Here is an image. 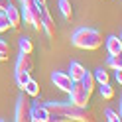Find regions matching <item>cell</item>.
<instances>
[{"instance_id": "cell-7", "label": "cell", "mask_w": 122, "mask_h": 122, "mask_svg": "<svg viewBox=\"0 0 122 122\" xmlns=\"http://www.w3.org/2000/svg\"><path fill=\"white\" fill-rule=\"evenodd\" d=\"M51 81L55 83V87H57V89L65 91V93H69V91H71V87H73V79H71L67 73H63V71H53Z\"/></svg>"}, {"instance_id": "cell-12", "label": "cell", "mask_w": 122, "mask_h": 122, "mask_svg": "<svg viewBox=\"0 0 122 122\" xmlns=\"http://www.w3.org/2000/svg\"><path fill=\"white\" fill-rule=\"evenodd\" d=\"M22 91H24V93H26L28 97H40V93H41L40 83H37V81H34L32 77L28 79V83L24 85V89H22Z\"/></svg>"}, {"instance_id": "cell-14", "label": "cell", "mask_w": 122, "mask_h": 122, "mask_svg": "<svg viewBox=\"0 0 122 122\" xmlns=\"http://www.w3.org/2000/svg\"><path fill=\"white\" fill-rule=\"evenodd\" d=\"M81 85L85 87V91H87L89 95H93V91L97 87V81H95V77H93V73H91V71H85V75H83V79H81Z\"/></svg>"}, {"instance_id": "cell-4", "label": "cell", "mask_w": 122, "mask_h": 122, "mask_svg": "<svg viewBox=\"0 0 122 122\" xmlns=\"http://www.w3.org/2000/svg\"><path fill=\"white\" fill-rule=\"evenodd\" d=\"M69 97H71V104H77V106H87L91 102V95L85 91V87L81 85V81H75L73 87L69 91Z\"/></svg>"}, {"instance_id": "cell-22", "label": "cell", "mask_w": 122, "mask_h": 122, "mask_svg": "<svg viewBox=\"0 0 122 122\" xmlns=\"http://www.w3.org/2000/svg\"><path fill=\"white\" fill-rule=\"evenodd\" d=\"M104 116H106V120H108V122H120V114H118V112H114L112 108L104 110Z\"/></svg>"}, {"instance_id": "cell-23", "label": "cell", "mask_w": 122, "mask_h": 122, "mask_svg": "<svg viewBox=\"0 0 122 122\" xmlns=\"http://www.w3.org/2000/svg\"><path fill=\"white\" fill-rule=\"evenodd\" d=\"M8 49H10L8 43H6L4 40H0V53H8Z\"/></svg>"}, {"instance_id": "cell-19", "label": "cell", "mask_w": 122, "mask_h": 122, "mask_svg": "<svg viewBox=\"0 0 122 122\" xmlns=\"http://www.w3.org/2000/svg\"><path fill=\"white\" fill-rule=\"evenodd\" d=\"M93 77H95V81L98 83V85H102V83H108V73H106L102 67H101V69H97V71L93 73Z\"/></svg>"}, {"instance_id": "cell-18", "label": "cell", "mask_w": 122, "mask_h": 122, "mask_svg": "<svg viewBox=\"0 0 122 122\" xmlns=\"http://www.w3.org/2000/svg\"><path fill=\"white\" fill-rule=\"evenodd\" d=\"M101 97L104 98V101H112L114 98V89L108 85V83H102L101 85Z\"/></svg>"}, {"instance_id": "cell-8", "label": "cell", "mask_w": 122, "mask_h": 122, "mask_svg": "<svg viewBox=\"0 0 122 122\" xmlns=\"http://www.w3.org/2000/svg\"><path fill=\"white\" fill-rule=\"evenodd\" d=\"M49 118H51V114L43 104H32L30 120H34V122H49Z\"/></svg>"}, {"instance_id": "cell-25", "label": "cell", "mask_w": 122, "mask_h": 122, "mask_svg": "<svg viewBox=\"0 0 122 122\" xmlns=\"http://www.w3.org/2000/svg\"><path fill=\"white\" fill-rule=\"evenodd\" d=\"M122 69H116V81H118V85H120V83H122V73H120Z\"/></svg>"}, {"instance_id": "cell-1", "label": "cell", "mask_w": 122, "mask_h": 122, "mask_svg": "<svg viewBox=\"0 0 122 122\" xmlns=\"http://www.w3.org/2000/svg\"><path fill=\"white\" fill-rule=\"evenodd\" d=\"M71 43L79 49H85V51H95L102 45V34L98 30L93 28H81L73 34V40Z\"/></svg>"}, {"instance_id": "cell-21", "label": "cell", "mask_w": 122, "mask_h": 122, "mask_svg": "<svg viewBox=\"0 0 122 122\" xmlns=\"http://www.w3.org/2000/svg\"><path fill=\"white\" fill-rule=\"evenodd\" d=\"M8 30H10V22H8V18H6V12L0 10V34L8 32Z\"/></svg>"}, {"instance_id": "cell-29", "label": "cell", "mask_w": 122, "mask_h": 122, "mask_svg": "<svg viewBox=\"0 0 122 122\" xmlns=\"http://www.w3.org/2000/svg\"><path fill=\"white\" fill-rule=\"evenodd\" d=\"M20 2H22V0H20Z\"/></svg>"}, {"instance_id": "cell-10", "label": "cell", "mask_w": 122, "mask_h": 122, "mask_svg": "<svg viewBox=\"0 0 122 122\" xmlns=\"http://www.w3.org/2000/svg\"><path fill=\"white\" fill-rule=\"evenodd\" d=\"M32 69H34V57H32V53H20V57L16 61V71L32 73Z\"/></svg>"}, {"instance_id": "cell-17", "label": "cell", "mask_w": 122, "mask_h": 122, "mask_svg": "<svg viewBox=\"0 0 122 122\" xmlns=\"http://www.w3.org/2000/svg\"><path fill=\"white\" fill-rule=\"evenodd\" d=\"M18 45H20V53H34V43H32L30 37H26V36L20 37Z\"/></svg>"}, {"instance_id": "cell-26", "label": "cell", "mask_w": 122, "mask_h": 122, "mask_svg": "<svg viewBox=\"0 0 122 122\" xmlns=\"http://www.w3.org/2000/svg\"><path fill=\"white\" fill-rule=\"evenodd\" d=\"M8 59V53H0V61H6Z\"/></svg>"}, {"instance_id": "cell-13", "label": "cell", "mask_w": 122, "mask_h": 122, "mask_svg": "<svg viewBox=\"0 0 122 122\" xmlns=\"http://www.w3.org/2000/svg\"><path fill=\"white\" fill-rule=\"evenodd\" d=\"M69 71H71V73H69V77H71V79H73V83H75V81H81V79H83V75H85V71H87V69H85V67H83L81 63H77V61H71Z\"/></svg>"}, {"instance_id": "cell-24", "label": "cell", "mask_w": 122, "mask_h": 122, "mask_svg": "<svg viewBox=\"0 0 122 122\" xmlns=\"http://www.w3.org/2000/svg\"><path fill=\"white\" fill-rule=\"evenodd\" d=\"M12 4V0H0V10H6Z\"/></svg>"}, {"instance_id": "cell-16", "label": "cell", "mask_w": 122, "mask_h": 122, "mask_svg": "<svg viewBox=\"0 0 122 122\" xmlns=\"http://www.w3.org/2000/svg\"><path fill=\"white\" fill-rule=\"evenodd\" d=\"M106 67H110V69H122V55L120 53H116V55H108V59H106Z\"/></svg>"}, {"instance_id": "cell-2", "label": "cell", "mask_w": 122, "mask_h": 122, "mask_svg": "<svg viewBox=\"0 0 122 122\" xmlns=\"http://www.w3.org/2000/svg\"><path fill=\"white\" fill-rule=\"evenodd\" d=\"M22 8H24V22L32 24L34 30L41 32V14H40V6L36 0H22Z\"/></svg>"}, {"instance_id": "cell-6", "label": "cell", "mask_w": 122, "mask_h": 122, "mask_svg": "<svg viewBox=\"0 0 122 122\" xmlns=\"http://www.w3.org/2000/svg\"><path fill=\"white\" fill-rule=\"evenodd\" d=\"M37 6H40V14H41V30L49 37H53L55 36V22H53L51 14L47 10V4H37Z\"/></svg>"}, {"instance_id": "cell-27", "label": "cell", "mask_w": 122, "mask_h": 122, "mask_svg": "<svg viewBox=\"0 0 122 122\" xmlns=\"http://www.w3.org/2000/svg\"><path fill=\"white\" fill-rule=\"evenodd\" d=\"M36 2H37V4H45V0H36Z\"/></svg>"}, {"instance_id": "cell-5", "label": "cell", "mask_w": 122, "mask_h": 122, "mask_svg": "<svg viewBox=\"0 0 122 122\" xmlns=\"http://www.w3.org/2000/svg\"><path fill=\"white\" fill-rule=\"evenodd\" d=\"M30 110H32L30 97H28V95H22V97L18 98V104H16V114H14V120H18V122L30 120Z\"/></svg>"}, {"instance_id": "cell-15", "label": "cell", "mask_w": 122, "mask_h": 122, "mask_svg": "<svg viewBox=\"0 0 122 122\" xmlns=\"http://www.w3.org/2000/svg\"><path fill=\"white\" fill-rule=\"evenodd\" d=\"M59 10L65 20H73V6L69 0H59Z\"/></svg>"}, {"instance_id": "cell-9", "label": "cell", "mask_w": 122, "mask_h": 122, "mask_svg": "<svg viewBox=\"0 0 122 122\" xmlns=\"http://www.w3.org/2000/svg\"><path fill=\"white\" fill-rule=\"evenodd\" d=\"M4 12H6V18H8V22H10V28H12V30H18L20 24H22V12H20L14 4H10Z\"/></svg>"}, {"instance_id": "cell-20", "label": "cell", "mask_w": 122, "mask_h": 122, "mask_svg": "<svg viewBox=\"0 0 122 122\" xmlns=\"http://www.w3.org/2000/svg\"><path fill=\"white\" fill-rule=\"evenodd\" d=\"M28 79H30V73H26V71H16V83H18L20 89H24V85L28 83Z\"/></svg>"}, {"instance_id": "cell-28", "label": "cell", "mask_w": 122, "mask_h": 122, "mask_svg": "<svg viewBox=\"0 0 122 122\" xmlns=\"http://www.w3.org/2000/svg\"><path fill=\"white\" fill-rule=\"evenodd\" d=\"M12 2H14V0H12Z\"/></svg>"}, {"instance_id": "cell-11", "label": "cell", "mask_w": 122, "mask_h": 122, "mask_svg": "<svg viewBox=\"0 0 122 122\" xmlns=\"http://www.w3.org/2000/svg\"><path fill=\"white\" fill-rule=\"evenodd\" d=\"M106 49H108L110 55H116V53H122V40L118 36H110L106 40Z\"/></svg>"}, {"instance_id": "cell-3", "label": "cell", "mask_w": 122, "mask_h": 122, "mask_svg": "<svg viewBox=\"0 0 122 122\" xmlns=\"http://www.w3.org/2000/svg\"><path fill=\"white\" fill-rule=\"evenodd\" d=\"M65 114L69 120H77V122H93L95 120V112L87 106H77V104H65Z\"/></svg>"}]
</instances>
